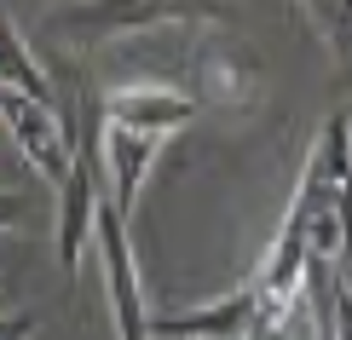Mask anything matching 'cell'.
<instances>
[{
  "instance_id": "obj_1",
  "label": "cell",
  "mask_w": 352,
  "mask_h": 340,
  "mask_svg": "<svg viewBox=\"0 0 352 340\" xmlns=\"http://www.w3.org/2000/svg\"><path fill=\"white\" fill-rule=\"evenodd\" d=\"M283 225L306 236L312 260H341L352 248V110H335L318 133V144L306 150Z\"/></svg>"
},
{
  "instance_id": "obj_2",
  "label": "cell",
  "mask_w": 352,
  "mask_h": 340,
  "mask_svg": "<svg viewBox=\"0 0 352 340\" xmlns=\"http://www.w3.org/2000/svg\"><path fill=\"white\" fill-rule=\"evenodd\" d=\"M226 0H64L41 18V35L69 47H98L116 35H144L162 23H226Z\"/></svg>"
},
{
  "instance_id": "obj_3",
  "label": "cell",
  "mask_w": 352,
  "mask_h": 340,
  "mask_svg": "<svg viewBox=\"0 0 352 340\" xmlns=\"http://www.w3.org/2000/svg\"><path fill=\"white\" fill-rule=\"evenodd\" d=\"M0 122H6L12 144L23 150V161L47 185H64L76 173V122H64L58 104H41V98H23V93L0 87Z\"/></svg>"
},
{
  "instance_id": "obj_4",
  "label": "cell",
  "mask_w": 352,
  "mask_h": 340,
  "mask_svg": "<svg viewBox=\"0 0 352 340\" xmlns=\"http://www.w3.org/2000/svg\"><path fill=\"white\" fill-rule=\"evenodd\" d=\"M98 265H104V294H110V323L116 340H156L151 335V312H144V288H139V260H133V236H127L122 208L104 196L98 208Z\"/></svg>"
},
{
  "instance_id": "obj_5",
  "label": "cell",
  "mask_w": 352,
  "mask_h": 340,
  "mask_svg": "<svg viewBox=\"0 0 352 340\" xmlns=\"http://www.w3.org/2000/svg\"><path fill=\"white\" fill-rule=\"evenodd\" d=\"M156 340H260V288L237 283L208 306H190L173 317H151Z\"/></svg>"
},
{
  "instance_id": "obj_6",
  "label": "cell",
  "mask_w": 352,
  "mask_h": 340,
  "mask_svg": "<svg viewBox=\"0 0 352 340\" xmlns=\"http://www.w3.org/2000/svg\"><path fill=\"white\" fill-rule=\"evenodd\" d=\"M197 98L173 93V87H122V93L104 98V122L110 127H127V133H144V139H168V133H179L185 122H197Z\"/></svg>"
},
{
  "instance_id": "obj_7",
  "label": "cell",
  "mask_w": 352,
  "mask_h": 340,
  "mask_svg": "<svg viewBox=\"0 0 352 340\" xmlns=\"http://www.w3.org/2000/svg\"><path fill=\"white\" fill-rule=\"evenodd\" d=\"M156 150H162V139H144V133H127V127L104 122V173H110V202L122 208V219H133L139 185L151 173Z\"/></svg>"
},
{
  "instance_id": "obj_8",
  "label": "cell",
  "mask_w": 352,
  "mask_h": 340,
  "mask_svg": "<svg viewBox=\"0 0 352 340\" xmlns=\"http://www.w3.org/2000/svg\"><path fill=\"white\" fill-rule=\"evenodd\" d=\"M248 87H254V69L243 64V58H231V52H197V81L185 87L197 104H219V110H237L248 104Z\"/></svg>"
},
{
  "instance_id": "obj_9",
  "label": "cell",
  "mask_w": 352,
  "mask_h": 340,
  "mask_svg": "<svg viewBox=\"0 0 352 340\" xmlns=\"http://www.w3.org/2000/svg\"><path fill=\"white\" fill-rule=\"evenodd\" d=\"M0 87H6V93H23V98H41V104H52V81H47V69L35 64V52H29V41H23L18 18H6V58H0Z\"/></svg>"
},
{
  "instance_id": "obj_10",
  "label": "cell",
  "mask_w": 352,
  "mask_h": 340,
  "mask_svg": "<svg viewBox=\"0 0 352 340\" xmlns=\"http://www.w3.org/2000/svg\"><path fill=\"white\" fill-rule=\"evenodd\" d=\"M289 6L312 23V35L335 52V64L352 69V0H289Z\"/></svg>"
},
{
  "instance_id": "obj_11",
  "label": "cell",
  "mask_w": 352,
  "mask_h": 340,
  "mask_svg": "<svg viewBox=\"0 0 352 340\" xmlns=\"http://www.w3.org/2000/svg\"><path fill=\"white\" fill-rule=\"evenodd\" d=\"M329 340H352V283L341 271L329 283Z\"/></svg>"
},
{
  "instance_id": "obj_12",
  "label": "cell",
  "mask_w": 352,
  "mask_h": 340,
  "mask_svg": "<svg viewBox=\"0 0 352 340\" xmlns=\"http://www.w3.org/2000/svg\"><path fill=\"white\" fill-rule=\"evenodd\" d=\"M35 335H41L35 312H6V323H0V340H35Z\"/></svg>"
},
{
  "instance_id": "obj_13",
  "label": "cell",
  "mask_w": 352,
  "mask_h": 340,
  "mask_svg": "<svg viewBox=\"0 0 352 340\" xmlns=\"http://www.w3.org/2000/svg\"><path fill=\"white\" fill-rule=\"evenodd\" d=\"M266 340H295V335H266Z\"/></svg>"
}]
</instances>
